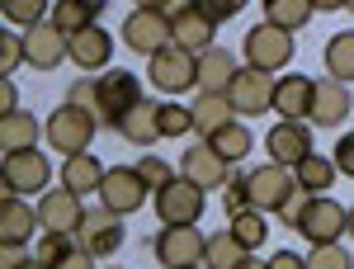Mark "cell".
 I'll return each mask as SVG.
<instances>
[{
    "instance_id": "6da1fadb",
    "label": "cell",
    "mask_w": 354,
    "mask_h": 269,
    "mask_svg": "<svg viewBox=\"0 0 354 269\" xmlns=\"http://www.w3.org/2000/svg\"><path fill=\"white\" fill-rule=\"evenodd\" d=\"M95 133H100V113L71 104V100L57 104V113L48 118V128H43V137L53 142V151H62V156H81V151H90Z\"/></svg>"
},
{
    "instance_id": "7a4b0ae2",
    "label": "cell",
    "mask_w": 354,
    "mask_h": 269,
    "mask_svg": "<svg viewBox=\"0 0 354 269\" xmlns=\"http://www.w3.org/2000/svg\"><path fill=\"white\" fill-rule=\"evenodd\" d=\"M137 104H142V81H137L133 71L113 66V71H104V76H95V113H100L104 128H118L123 113L137 109Z\"/></svg>"
},
{
    "instance_id": "3957f363",
    "label": "cell",
    "mask_w": 354,
    "mask_h": 269,
    "mask_svg": "<svg viewBox=\"0 0 354 269\" xmlns=\"http://www.w3.org/2000/svg\"><path fill=\"white\" fill-rule=\"evenodd\" d=\"M293 48H298V38L279 24H255L241 38L245 66H260V71H288L293 66Z\"/></svg>"
},
{
    "instance_id": "277c9868",
    "label": "cell",
    "mask_w": 354,
    "mask_h": 269,
    "mask_svg": "<svg viewBox=\"0 0 354 269\" xmlns=\"http://www.w3.org/2000/svg\"><path fill=\"white\" fill-rule=\"evenodd\" d=\"M147 76H151V85L165 90V95L198 90V53L180 48V43H170V48H161L156 57H147Z\"/></svg>"
},
{
    "instance_id": "5b68a950",
    "label": "cell",
    "mask_w": 354,
    "mask_h": 269,
    "mask_svg": "<svg viewBox=\"0 0 354 269\" xmlns=\"http://www.w3.org/2000/svg\"><path fill=\"white\" fill-rule=\"evenodd\" d=\"M123 43H128L133 53H147V57H156L161 48H170V43H175L170 10H147V5H137L133 15L123 19Z\"/></svg>"
},
{
    "instance_id": "8992f818",
    "label": "cell",
    "mask_w": 354,
    "mask_h": 269,
    "mask_svg": "<svg viewBox=\"0 0 354 269\" xmlns=\"http://www.w3.org/2000/svg\"><path fill=\"white\" fill-rule=\"evenodd\" d=\"M274 85L279 76L274 71H260V66H241L232 85H227V100L236 109V118H250V113H274Z\"/></svg>"
},
{
    "instance_id": "52a82bcc",
    "label": "cell",
    "mask_w": 354,
    "mask_h": 269,
    "mask_svg": "<svg viewBox=\"0 0 354 269\" xmlns=\"http://www.w3.org/2000/svg\"><path fill=\"white\" fill-rule=\"evenodd\" d=\"M151 250H156V260H161L165 269L203 265V255H208V236H203L194 222H185V227H161V236L151 241Z\"/></svg>"
},
{
    "instance_id": "ba28073f",
    "label": "cell",
    "mask_w": 354,
    "mask_h": 269,
    "mask_svg": "<svg viewBox=\"0 0 354 269\" xmlns=\"http://www.w3.org/2000/svg\"><path fill=\"white\" fill-rule=\"evenodd\" d=\"M345 232H350V208H340L330 194H312V203L298 222V236H307L312 245H326V241H340Z\"/></svg>"
},
{
    "instance_id": "9c48e42d",
    "label": "cell",
    "mask_w": 354,
    "mask_h": 269,
    "mask_svg": "<svg viewBox=\"0 0 354 269\" xmlns=\"http://www.w3.org/2000/svg\"><path fill=\"white\" fill-rule=\"evenodd\" d=\"M76 236H81V250H90L95 260H109L113 250L123 245V236H128V232H123V217L100 203V208H85Z\"/></svg>"
},
{
    "instance_id": "30bf717a",
    "label": "cell",
    "mask_w": 354,
    "mask_h": 269,
    "mask_svg": "<svg viewBox=\"0 0 354 269\" xmlns=\"http://www.w3.org/2000/svg\"><path fill=\"white\" fill-rule=\"evenodd\" d=\"M156 217H161V227L198 222L203 217V189L194 180H185V175H175L165 189H156Z\"/></svg>"
},
{
    "instance_id": "8fae6325",
    "label": "cell",
    "mask_w": 354,
    "mask_h": 269,
    "mask_svg": "<svg viewBox=\"0 0 354 269\" xmlns=\"http://www.w3.org/2000/svg\"><path fill=\"white\" fill-rule=\"evenodd\" d=\"M147 180H142V170L137 165H109V175H104V185H100V203L113 208L118 217L137 213L142 203H147Z\"/></svg>"
},
{
    "instance_id": "7c38bea8",
    "label": "cell",
    "mask_w": 354,
    "mask_h": 269,
    "mask_svg": "<svg viewBox=\"0 0 354 269\" xmlns=\"http://www.w3.org/2000/svg\"><path fill=\"white\" fill-rule=\"evenodd\" d=\"M66 57H71V38H66L53 19L24 28V62L33 66V71H57Z\"/></svg>"
},
{
    "instance_id": "4fadbf2b",
    "label": "cell",
    "mask_w": 354,
    "mask_h": 269,
    "mask_svg": "<svg viewBox=\"0 0 354 269\" xmlns=\"http://www.w3.org/2000/svg\"><path fill=\"white\" fill-rule=\"evenodd\" d=\"M48 180H53V165H48L43 151L28 147V151H10V156H5V170H0L5 194H43Z\"/></svg>"
},
{
    "instance_id": "5bb4252c",
    "label": "cell",
    "mask_w": 354,
    "mask_h": 269,
    "mask_svg": "<svg viewBox=\"0 0 354 269\" xmlns=\"http://www.w3.org/2000/svg\"><path fill=\"white\" fill-rule=\"evenodd\" d=\"M298 189V180H293V170L288 165H255L250 170V208H260V213H279L283 203H288V194Z\"/></svg>"
},
{
    "instance_id": "9a60e30c",
    "label": "cell",
    "mask_w": 354,
    "mask_h": 269,
    "mask_svg": "<svg viewBox=\"0 0 354 269\" xmlns=\"http://www.w3.org/2000/svg\"><path fill=\"white\" fill-rule=\"evenodd\" d=\"M33 232H43L38 208H28L24 194H5L0 198V245L5 250H24L33 241Z\"/></svg>"
},
{
    "instance_id": "2e32d148",
    "label": "cell",
    "mask_w": 354,
    "mask_h": 269,
    "mask_svg": "<svg viewBox=\"0 0 354 269\" xmlns=\"http://www.w3.org/2000/svg\"><path fill=\"white\" fill-rule=\"evenodd\" d=\"M265 151H270V161L293 170V165L312 151V123H307V118H279L270 133H265Z\"/></svg>"
},
{
    "instance_id": "e0dca14e",
    "label": "cell",
    "mask_w": 354,
    "mask_h": 269,
    "mask_svg": "<svg viewBox=\"0 0 354 269\" xmlns=\"http://www.w3.org/2000/svg\"><path fill=\"white\" fill-rule=\"evenodd\" d=\"M170 24H175V43L180 48H189V53H208L213 43H218V19L194 0V5H180V10H170Z\"/></svg>"
},
{
    "instance_id": "ac0fdd59",
    "label": "cell",
    "mask_w": 354,
    "mask_h": 269,
    "mask_svg": "<svg viewBox=\"0 0 354 269\" xmlns=\"http://www.w3.org/2000/svg\"><path fill=\"white\" fill-rule=\"evenodd\" d=\"M354 113V100H350V81H317V95H312V128H340L345 118Z\"/></svg>"
},
{
    "instance_id": "d6986e66",
    "label": "cell",
    "mask_w": 354,
    "mask_h": 269,
    "mask_svg": "<svg viewBox=\"0 0 354 269\" xmlns=\"http://www.w3.org/2000/svg\"><path fill=\"white\" fill-rule=\"evenodd\" d=\"M38 217H43V232H76L85 217V203L76 189H43V198H38Z\"/></svg>"
},
{
    "instance_id": "ffe728a7",
    "label": "cell",
    "mask_w": 354,
    "mask_h": 269,
    "mask_svg": "<svg viewBox=\"0 0 354 269\" xmlns=\"http://www.w3.org/2000/svg\"><path fill=\"white\" fill-rule=\"evenodd\" d=\"M180 175H185V180H194L198 189H222V185H227V175H232V165L222 161L208 142H194L189 151L180 156Z\"/></svg>"
},
{
    "instance_id": "44dd1931",
    "label": "cell",
    "mask_w": 354,
    "mask_h": 269,
    "mask_svg": "<svg viewBox=\"0 0 354 269\" xmlns=\"http://www.w3.org/2000/svg\"><path fill=\"white\" fill-rule=\"evenodd\" d=\"M113 57V38L104 24H90L81 33H71V62L81 66V71H104Z\"/></svg>"
},
{
    "instance_id": "7402d4cb",
    "label": "cell",
    "mask_w": 354,
    "mask_h": 269,
    "mask_svg": "<svg viewBox=\"0 0 354 269\" xmlns=\"http://www.w3.org/2000/svg\"><path fill=\"white\" fill-rule=\"evenodd\" d=\"M118 133H123V142H133V147H142V151L156 147V142L165 137L161 133V104H156V100H142L137 109H128L123 123H118Z\"/></svg>"
},
{
    "instance_id": "603a6c76",
    "label": "cell",
    "mask_w": 354,
    "mask_h": 269,
    "mask_svg": "<svg viewBox=\"0 0 354 269\" xmlns=\"http://www.w3.org/2000/svg\"><path fill=\"white\" fill-rule=\"evenodd\" d=\"M312 95H317V81L312 76H279L274 85V113L283 118H312Z\"/></svg>"
},
{
    "instance_id": "cb8c5ba5",
    "label": "cell",
    "mask_w": 354,
    "mask_h": 269,
    "mask_svg": "<svg viewBox=\"0 0 354 269\" xmlns=\"http://www.w3.org/2000/svg\"><path fill=\"white\" fill-rule=\"evenodd\" d=\"M241 71V62L227 53V48H208V53H198V90L203 95H227V85H232V76Z\"/></svg>"
},
{
    "instance_id": "d4e9b609",
    "label": "cell",
    "mask_w": 354,
    "mask_h": 269,
    "mask_svg": "<svg viewBox=\"0 0 354 269\" xmlns=\"http://www.w3.org/2000/svg\"><path fill=\"white\" fill-rule=\"evenodd\" d=\"M104 165H100V156L95 151H81V156H66L62 161V185L66 189H76V194H100V185H104Z\"/></svg>"
},
{
    "instance_id": "484cf974",
    "label": "cell",
    "mask_w": 354,
    "mask_h": 269,
    "mask_svg": "<svg viewBox=\"0 0 354 269\" xmlns=\"http://www.w3.org/2000/svg\"><path fill=\"white\" fill-rule=\"evenodd\" d=\"M109 0H53V19L66 38L71 33H81V28H90V24H100V10H104Z\"/></svg>"
},
{
    "instance_id": "4316f807",
    "label": "cell",
    "mask_w": 354,
    "mask_h": 269,
    "mask_svg": "<svg viewBox=\"0 0 354 269\" xmlns=\"http://www.w3.org/2000/svg\"><path fill=\"white\" fill-rule=\"evenodd\" d=\"M293 180H298V189H307V194H326V189H335L340 170H335V161H330V156L307 151V156L293 165Z\"/></svg>"
},
{
    "instance_id": "83f0119b",
    "label": "cell",
    "mask_w": 354,
    "mask_h": 269,
    "mask_svg": "<svg viewBox=\"0 0 354 269\" xmlns=\"http://www.w3.org/2000/svg\"><path fill=\"white\" fill-rule=\"evenodd\" d=\"M38 118L24 113V109H15V113H0V151L10 156V151H28L33 142H38Z\"/></svg>"
},
{
    "instance_id": "f1b7e54d",
    "label": "cell",
    "mask_w": 354,
    "mask_h": 269,
    "mask_svg": "<svg viewBox=\"0 0 354 269\" xmlns=\"http://www.w3.org/2000/svg\"><path fill=\"white\" fill-rule=\"evenodd\" d=\"M203 142H208V147H213V151H218V156H222L227 165L245 161V156L255 151V137H250V128H245L241 118H232L227 128H218V133H213V137H203Z\"/></svg>"
},
{
    "instance_id": "f546056e",
    "label": "cell",
    "mask_w": 354,
    "mask_h": 269,
    "mask_svg": "<svg viewBox=\"0 0 354 269\" xmlns=\"http://www.w3.org/2000/svg\"><path fill=\"white\" fill-rule=\"evenodd\" d=\"M232 118H236V109H232L227 95H203V90H198V100H194V133L198 137H213L218 128H227Z\"/></svg>"
},
{
    "instance_id": "4dcf8cb0",
    "label": "cell",
    "mask_w": 354,
    "mask_h": 269,
    "mask_svg": "<svg viewBox=\"0 0 354 269\" xmlns=\"http://www.w3.org/2000/svg\"><path fill=\"white\" fill-rule=\"evenodd\" d=\"M260 10H265V24H279V28H288V33H298L317 15L312 0H260Z\"/></svg>"
},
{
    "instance_id": "1f68e13d",
    "label": "cell",
    "mask_w": 354,
    "mask_h": 269,
    "mask_svg": "<svg viewBox=\"0 0 354 269\" xmlns=\"http://www.w3.org/2000/svg\"><path fill=\"white\" fill-rule=\"evenodd\" d=\"M245 255H255V250H245L241 236L227 227V232H213V236H208V255H203V265H208V269H236Z\"/></svg>"
},
{
    "instance_id": "d6a6232c",
    "label": "cell",
    "mask_w": 354,
    "mask_h": 269,
    "mask_svg": "<svg viewBox=\"0 0 354 269\" xmlns=\"http://www.w3.org/2000/svg\"><path fill=\"white\" fill-rule=\"evenodd\" d=\"M322 62H326V76H335V81H354V28L330 33V43L322 48Z\"/></svg>"
},
{
    "instance_id": "836d02e7",
    "label": "cell",
    "mask_w": 354,
    "mask_h": 269,
    "mask_svg": "<svg viewBox=\"0 0 354 269\" xmlns=\"http://www.w3.org/2000/svg\"><path fill=\"white\" fill-rule=\"evenodd\" d=\"M81 250V236L76 232H43L38 245H33V255L43 260V265H62L66 255H76Z\"/></svg>"
},
{
    "instance_id": "e575fe53",
    "label": "cell",
    "mask_w": 354,
    "mask_h": 269,
    "mask_svg": "<svg viewBox=\"0 0 354 269\" xmlns=\"http://www.w3.org/2000/svg\"><path fill=\"white\" fill-rule=\"evenodd\" d=\"M232 232L241 236L245 250H260V245H265V236H270V222H265V213H260V208H245V213L232 217Z\"/></svg>"
},
{
    "instance_id": "d590c367",
    "label": "cell",
    "mask_w": 354,
    "mask_h": 269,
    "mask_svg": "<svg viewBox=\"0 0 354 269\" xmlns=\"http://www.w3.org/2000/svg\"><path fill=\"white\" fill-rule=\"evenodd\" d=\"M0 10H5V19H10V24H19V28L43 24V19L53 15V5H48V0H5Z\"/></svg>"
},
{
    "instance_id": "8d00e7d4",
    "label": "cell",
    "mask_w": 354,
    "mask_h": 269,
    "mask_svg": "<svg viewBox=\"0 0 354 269\" xmlns=\"http://www.w3.org/2000/svg\"><path fill=\"white\" fill-rule=\"evenodd\" d=\"M307 269H354V255L340 241L312 245V250H307Z\"/></svg>"
},
{
    "instance_id": "74e56055",
    "label": "cell",
    "mask_w": 354,
    "mask_h": 269,
    "mask_svg": "<svg viewBox=\"0 0 354 269\" xmlns=\"http://www.w3.org/2000/svg\"><path fill=\"white\" fill-rule=\"evenodd\" d=\"M161 133L165 137H189L194 133V104H180V100L161 104Z\"/></svg>"
},
{
    "instance_id": "f35d334b",
    "label": "cell",
    "mask_w": 354,
    "mask_h": 269,
    "mask_svg": "<svg viewBox=\"0 0 354 269\" xmlns=\"http://www.w3.org/2000/svg\"><path fill=\"white\" fill-rule=\"evenodd\" d=\"M222 203H227V213L236 217V213H245L250 208V175H227V185H222Z\"/></svg>"
},
{
    "instance_id": "ab89813d",
    "label": "cell",
    "mask_w": 354,
    "mask_h": 269,
    "mask_svg": "<svg viewBox=\"0 0 354 269\" xmlns=\"http://www.w3.org/2000/svg\"><path fill=\"white\" fill-rule=\"evenodd\" d=\"M137 170H142V180H147V189H151V194L175 180V165L161 161V156H142V161H137Z\"/></svg>"
},
{
    "instance_id": "60d3db41",
    "label": "cell",
    "mask_w": 354,
    "mask_h": 269,
    "mask_svg": "<svg viewBox=\"0 0 354 269\" xmlns=\"http://www.w3.org/2000/svg\"><path fill=\"white\" fill-rule=\"evenodd\" d=\"M19 62H24V33L5 28V33H0V76H10Z\"/></svg>"
},
{
    "instance_id": "b9f144b4",
    "label": "cell",
    "mask_w": 354,
    "mask_h": 269,
    "mask_svg": "<svg viewBox=\"0 0 354 269\" xmlns=\"http://www.w3.org/2000/svg\"><path fill=\"white\" fill-rule=\"evenodd\" d=\"M307 203H312V194H307V189H293V194H288V203L279 208V222H283L288 232H298V222H302V213H307Z\"/></svg>"
},
{
    "instance_id": "7bdbcfd3",
    "label": "cell",
    "mask_w": 354,
    "mask_h": 269,
    "mask_svg": "<svg viewBox=\"0 0 354 269\" xmlns=\"http://www.w3.org/2000/svg\"><path fill=\"white\" fill-rule=\"evenodd\" d=\"M198 5H203V10H208L218 24H227V19H236V15H241L250 0H198Z\"/></svg>"
},
{
    "instance_id": "ee69618b",
    "label": "cell",
    "mask_w": 354,
    "mask_h": 269,
    "mask_svg": "<svg viewBox=\"0 0 354 269\" xmlns=\"http://www.w3.org/2000/svg\"><path fill=\"white\" fill-rule=\"evenodd\" d=\"M330 161H335L340 175H350V180H354V133H345L340 142H335V156H330Z\"/></svg>"
},
{
    "instance_id": "f6af8a7d",
    "label": "cell",
    "mask_w": 354,
    "mask_h": 269,
    "mask_svg": "<svg viewBox=\"0 0 354 269\" xmlns=\"http://www.w3.org/2000/svg\"><path fill=\"white\" fill-rule=\"evenodd\" d=\"M71 104H81V109H95V81L90 76H81V81L71 85V95H66Z\"/></svg>"
},
{
    "instance_id": "bcb514c9",
    "label": "cell",
    "mask_w": 354,
    "mask_h": 269,
    "mask_svg": "<svg viewBox=\"0 0 354 269\" xmlns=\"http://www.w3.org/2000/svg\"><path fill=\"white\" fill-rule=\"evenodd\" d=\"M5 269H53V265H43L38 255H19V250H5Z\"/></svg>"
},
{
    "instance_id": "7dc6e473",
    "label": "cell",
    "mask_w": 354,
    "mask_h": 269,
    "mask_svg": "<svg viewBox=\"0 0 354 269\" xmlns=\"http://www.w3.org/2000/svg\"><path fill=\"white\" fill-rule=\"evenodd\" d=\"M270 269H307V255H293V250H279V255H270Z\"/></svg>"
},
{
    "instance_id": "c3c4849f",
    "label": "cell",
    "mask_w": 354,
    "mask_h": 269,
    "mask_svg": "<svg viewBox=\"0 0 354 269\" xmlns=\"http://www.w3.org/2000/svg\"><path fill=\"white\" fill-rule=\"evenodd\" d=\"M15 109H19V90H15V81L5 76V81H0V113H15Z\"/></svg>"
},
{
    "instance_id": "681fc988",
    "label": "cell",
    "mask_w": 354,
    "mask_h": 269,
    "mask_svg": "<svg viewBox=\"0 0 354 269\" xmlns=\"http://www.w3.org/2000/svg\"><path fill=\"white\" fill-rule=\"evenodd\" d=\"M53 269H100V265H95V255H90V250H76V255H66V260L53 265Z\"/></svg>"
},
{
    "instance_id": "f907efd6",
    "label": "cell",
    "mask_w": 354,
    "mask_h": 269,
    "mask_svg": "<svg viewBox=\"0 0 354 269\" xmlns=\"http://www.w3.org/2000/svg\"><path fill=\"white\" fill-rule=\"evenodd\" d=\"M137 5H147V10H180V5H194V0H137Z\"/></svg>"
},
{
    "instance_id": "816d5d0a",
    "label": "cell",
    "mask_w": 354,
    "mask_h": 269,
    "mask_svg": "<svg viewBox=\"0 0 354 269\" xmlns=\"http://www.w3.org/2000/svg\"><path fill=\"white\" fill-rule=\"evenodd\" d=\"M236 269H270V260H255V255H245V260H241Z\"/></svg>"
},
{
    "instance_id": "f5cc1de1",
    "label": "cell",
    "mask_w": 354,
    "mask_h": 269,
    "mask_svg": "<svg viewBox=\"0 0 354 269\" xmlns=\"http://www.w3.org/2000/svg\"><path fill=\"white\" fill-rule=\"evenodd\" d=\"M312 5H317V10H345L350 0H312Z\"/></svg>"
},
{
    "instance_id": "db71d44e",
    "label": "cell",
    "mask_w": 354,
    "mask_h": 269,
    "mask_svg": "<svg viewBox=\"0 0 354 269\" xmlns=\"http://www.w3.org/2000/svg\"><path fill=\"white\" fill-rule=\"evenodd\" d=\"M350 236H354V208H350Z\"/></svg>"
},
{
    "instance_id": "11a10c76",
    "label": "cell",
    "mask_w": 354,
    "mask_h": 269,
    "mask_svg": "<svg viewBox=\"0 0 354 269\" xmlns=\"http://www.w3.org/2000/svg\"><path fill=\"white\" fill-rule=\"evenodd\" d=\"M185 269H208V265H185Z\"/></svg>"
},
{
    "instance_id": "9f6ffc18",
    "label": "cell",
    "mask_w": 354,
    "mask_h": 269,
    "mask_svg": "<svg viewBox=\"0 0 354 269\" xmlns=\"http://www.w3.org/2000/svg\"><path fill=\"white\" fill-rule=\"evenodd\" d=\"M345 10H350V15H354V0H350V5H345Z\"/></svg>"
}]
</instances>
